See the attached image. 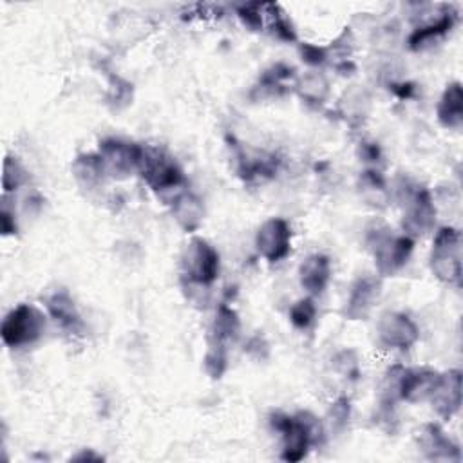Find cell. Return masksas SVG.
Instances as JSON below:
<instances>
[{
	"label": "cell",
	"mask_w": 463,
	"mask_h": 463,
	"mask_svg": "<svg viewBox=\"0 0 463 463\" xmlns=\"http://www.w3.org/2000/svg\"><path fill=\"white\" fill-rule=\"evenodd\" d=\"M271 427L282 438V454L280 458L289 463L304 459L313 445H317L322 436V425L317 416L304 411L295 416L284 412H273L269 418Z\"/></svg>",
	"instance_id": "6da1fadb"
},
{
	"label": "cell",
	"mask_w": 463,
	"mask_h": 463,
	"mask_svg": "<svg viewBox=\"0 0 463 463\" xmlns=\"http://www.w3.org/2000/svg\"><path fill=\"white\" fill-rule=\"evenodd\" d=\"M365 244L374 257V266L380 275L389 277L398 273L414 250V239L403 235H394L383 224H374L367 230Z\"/></svg>",
	"instance_id": "7a4b0ae2"
},
{
	"label": "cell",
	"mask_w": 463,
	"mask_h": 463,
	"mask_svg": "<svg viewBox=\"0 0 463 463\" xmlns=\"http://www.w3.org/2000/svg\"><path fill=\"white\" fill-rule=\"evenodd\" d=\"M398 199L403 206L402 226L405 235L414 239L430 232L436 222V206L430 192L425 186L403 181L398 186Z\"/></svg>",
	"instance_id": "3957f363"
},
{
	"label": "cell",
	"mask_w": 463,
	"mask_h": 463,
	"mask_svg": "<svg viewBox=\"0 0 463 463\" xmlns=\"http://www.w3.org/2000/svg\"><path fill=\"white\" fill-rule=\"evenodd\" d=\"M45 324V315L38 307L31 304H18L2 320V342L13 349L31 345L42 338Z\"/></svg>",
	"instance_id": "277c9868"
},
{
	"label": "cell",
	"mask_w": 463,
	"mask_h": 463,
	"mask_svg": "<svg viewBox=\"0 0 463 463\" xmlns=\"http://www.w3.org/2000/svg\"><path fill=\"white\" fill-rule=\"evenodd\" d=\"M430 271L445 284L461 280V233L452 226L436 232L430 250Z\"/></svg>",
	"instance_id": "5b68a950"
},
{
	"label": "cell",
	"mask_w": 463,
	"mask_h": 463,
	"mask_svg": "<svg viewBox=\"0 0 463 463\" xmlns=\"http://www.w3.org/2000/svg\"><path fill=\"white\" fill-rule=\"evenodd\" d=\"M219 251L204 239L194 237L183 253V277L195 286H210L219 277Z\"/></svg>",
	"instance_id": "8992f818"
},
{
	"label": "cell",
	"mask_w": 463,
	"mask_h": 463,
	"mask_svg": "<svg viewBox=\"0 0 463 463\" xmlns=\"http://www.w3.org/2000/svg\"><path fill=\"white\" fill-rule=\"evenodd\" d=\"M137 174L154 192H170L184 184V175L179 165L163 150L143 146V157Z\"/></svg>",
	"instance_id": "52a82bcc"
},
{
	"label": "cell",
	"mask_w": 463,
	"mask_h": 463,
	"mask_svg": "<svg viewBox=\"0 0 463 463\" xmlns=\"http://www.w3.org/2000/svg\"><path fill=\"white\" fill-rule=\"evenodd\" d=\"M96 154L99 156L105 174L109 177L123 179L139 170L143 146L137 143L109 137L99 143V148Z\"/></svg>",
	"instance_id": "ba28073f"
},
{
	"label": "cell",
	"mask_w": 463,
	"mask_h": 463,
	"mask_svg": "<svg viewBox=\"0 0 463 463\" xmlns=\"http://www.w3.org/2000/svg\"><path fill=\"white\" fill-rule=\"evenodd\" d=\"M255 248L268 262H279L291 251V228L280 217L266 219L255 235Z\"/></svg>",
	"instance_id": "9c48e42d"
},
{
	"label": "cell",
	"mask_w": 463,
	"mask_h": 463,
	"mask_svg": "<svg viewBox=\"0 0 463 463\" xmlns=\"http://www.w3.org/2000/svg\"><path fill=\"white\" fill-rule=\"evenodd\" d=\"M376 335L378 342L391 349H409L420 338L418 326L411 320V317L398 311H387L378 318Z\"/></svg>",
	"instance_id": "30bf717a"
},
{
	"label": "cell",
	"mask_w": 463,
	"mask_h": 463,
	"mask_svg": "<svg viewBox=\"0 0 463 463\" xmlns=\"http://www.w3.org/2000/svg\"><path fill=\"white\" fill-rule=\"evenodd\" d=\"M380 280L371 277V275H364L358 277L351 289H349V297L344 307V315L349 320H364L371 315L374 304L380 298Z\"/></svg>",
	"instance_id": "8fae6325"
},
{
	"label": "cell",
	"mask_w": 463,
	"mask_h": 463,
	"mask_svg": "<svg viewBox=\"0 0 463 463\" xmlns=\"http://www.w3.org/2000/svg\"><path fill=\"white\" fill-rule=\"evenodd\" d=\"M429 400L439 418L450 420L461 407V371L450 369L447 373H439L438 383Z\"/></svg>",
	"instance_id": "7c38bea8"
},
{
	"label": "cell",
	"mask_w": 463,
	"mask_h": 463,
	"mask_svg": "<svg viewBox=\"0 0 463 463\" xmlns=\"http://www.w3.org/2000/svg\"><path fill=\"white\" fill-rule=\"evenodd\" d=\"M438 378H439V373L429 367H414V369L403 367L398 382V400L409 402V403L429 400L438 383Z\"/></svg>",
	"instance_id": "4fadbf2b"
},
{
	"label": "cell",
	"mask_w": 463,
	"mask_h": 463,
	"mask_svg": "<svg viewBox=\"0 0 463 463\" xmlns=\"http://www.w3.org/2000/svg\"><path fill=\"white\" fill-rule=\"evenodd\" d=\"M454 25L456 13L450 9V5H445V11H441L434 20H429L423 25L412 29V33L407 38V45L411 51H423L427 47H432L434 43L443 40Z\"/></svg>",
	"instance_id": "5bb4252c"
},
{
	"label": "cell",
	"mask_w": 463,
	"mask_h": 463,
	"mask_svg": "<svg viewBox=\"0 0 463 463\" xmlns=\"http://www.w3.org/2000/svg\"><path fill=\"white\" fill-rule=\"evenodd\" d=\"M418 443L425 458L430 461H459L461 459L459 447L436 423L423 425L418 436Z\"/></svg>",
	"instance_id": "9a60e30c"
},
{
	"label": "cell",
	"mask_w": 463,
	"mask_h": 463,
	"mask_svg": "<svg viewBox=\"0 0 463 463\" xmlns=\"http://www.w3.org/2000/svg\"><path fill=\"white\" fill-rule=\"evenodd\" d=\"M45 307L49 317L67 333L71 335H81L85 326L83 320L76 309V304L72 297L65 289H58L52 295L47 297Z\"/></svg>",
	"instance_id": "2e32d148"
},
{
	"label": "cell",
	"mask_w": 463,
	"mask_h": 463,
	"mask_svg": "<svg viewBox=\"0 0 463 463\" xmlns=\"http://www.w3.org/2000/svg\"><path fill=\"white\" fill-rule=\"evenodd\" d=\"M298 280L309 297L320 295L331 280L329 257L322 255V253H313V255L306 257L298 268Z\"/></svg>",
	"instance_id": "e0dca14e"
},
{
	"label": "cell",
	"mask_w": 463,
	"mask_h": 463,
	"mask_svg": "<svg viewBox=\"0 0 463 463\" xmlns=\"http://www.w3.org/2000/svg\"><path fill=\"white\" fill-rule=\"evenodd\" d=\"M438 121L443 128L459 130L463 125V89L459 81H452L445 87L438 107H436Z\"/></svg>",
	"instance_id": "ac0fdd59"
},
{
	"label": "cell",
	"mask_w": 463,
	"mask_h": 463,
	"mask_svg": "<svg viewBox=\"0 0 463 463\" xmlns=\"http://www.w3.org/2000/svg\"><path fill=\"white\" fill-rule=\"evenodd\" d=\"M172 215L184 232L194 233L204 219L203 201L192 192H181L172 199Z\"/></svg>",
	"instance_id": "d6986e66"
},
{
	"label": "cell",
	"mask_w": 463,
	"mask_h": 463,
	"mask_svg": "<svg viewBox=\"0 0 463 463\" xmlns=\"http://www.w3.org/2000/svg\"><path fill=\"white\" fill-rule=\"evenodd\" d=\"M72 175L85 190H94L103 183L105 168L98 154H81L72 161Z\"/></svg>",
	"instance_id": "ffe728a7"
},
{
	"label": "cell",
	"mask_w": 463,
	"mask_h": 463,
	"mask_svg": "<svg viewBox=\"0 0 463 463\" xmlns=\"http://www.w3.org/2000/svg\"><path fill=\"white\" fill-rule=\"evenodd\" d=\"M241 333V320L239 315L226 304H221L215 311V318L210 329V338L217 340L224 345L235 342Z\"/></svg>",
	"instance_id": "44dd1931"
},
{
	"label": "cell",
	"mask_w": 463,
	"mask_h": 463,
	"mask_svg": "<svg viewBox=\"0 0 463 463\" xmlns=\"http://www.w3.org/2000/svg\"><path fill=\"white\" fill-rule=\"evenodd\" d=\"M358 186H360L362 197L365 199V203L369 206H373V208H385L387 206L391 194H389L387 184H385L383 177L380 175V172L365 170L360 175Z\"/></svg>",
	"instance_id": "7402d4cb"
},
{
	"label": "cell",
	"mask_w": 463,
	"mask_h": 463,
	"mask_svg": "<svg viewBox=\"0 0 463 463\" xmlns=\"http://www.w3.org/2000/svg\"><path fill=\"white\" fill-rule=\"evenodd\" d=\"M297 92L306 103L320 105L326 101L329 94V81L322 72L311 71L297 81Z\"/></svg>",
	"instance_id": "603a6c76"
},
{
	"label": "cell",
	"mask_w": 463,
	"mask_h": 463,
	"mask_svg": "<svg viewBox=\"0 0 463 463\" xmlns=\"http://www.w3.org/2000/svg\"><path fill=\"white\" fill-rule=\"evenodd\" d=\"M228 367V345L208 338V349L204 354V371L212 378H221Z\"/></svg>",
	"instance_id": "cb8c5ba5"
},
{
	"label": "cell",
	"mask_w": 463,
	"mask_h": 463,
	"mask_svg": "<svg viewBox=\"0 0 463 463\" xmlns=\"http://www.w3.org/2000/svg\"><path fill=\"white\" fill-rule=\"evenodd\" d=\"M317 318V306L313 297H304L289 307V322L297 329H307Z\"/></svg>",
	"instance_id": "d4e9b609"
},
{
	"label": "cell",
	"mask_w": 463,
	"mask_h": 463,
	"mask_svg": "<svg viewBox=\"0 0 463 463\" xmlns=\"http://www.w3.org/2000/svg\"><path fill=\"white\" fill-rule=\"evenodd\" d=\"M25 181H27V172L22 166V163L16 157L7 156L4 161V175H2L4 194H9V192L20 188Z\"/></svg>",
	"instance_id": "484cf974"
},
{
	"label": "cell",
	"mask_w": 463,
	"mask_h": 463,
	"mask_svg": "<svg viewBox=\"0 0 463 463\" xmlns=\"http://www.w3.org/2000/svg\"><path fill=\"white\" fill-rule=\"evenodd\" d=\"M349 416H351V402H349V398H345V396L336 398L331 403V409H329V423H331V427L335 430L345 429V425L349 421Z\"/></svg>",
	"instance_id": "4316f807"
},
{
	"label": "cell",
	"mask_w": 463,
	"mask_h": 463,
	"mask_svg": "<svg viewBox=\"0 0 463 463\" xmlns=\"http://www.w3.org/2000/svg\"><path fill=\"white\" fill-rule=\"evenodd\" d=\"M241 22L251 31L262 29L264 24V4H248L237 11Z\"/></svg>",
	"instance_id": "83f0119b"
},
{
	"label": "cell",
	"mask_w": 463,
	"mask_h": 463,
	"mask_svg": "<svg viewBox=\"0 0 463 463\" xmlns=\"http://www.w3.org/2000/svg\"><path fill=\"white\" fill-rule=\"evenodd\" d=\"M298 52L302 56V61L307 63L309 67H318L322 65L329 56H327V49L313 45V43H300Z\"/></svg>",
	"instance_id": "f1b7e54d"
},
{
	"label": "cell",
	"mask_w": 463,
	"mask_h": 463,
	"mask_svg": "<svg viewBox=\"0 0 463 463\" xmlns=\"http://www.w3.org/2000/svg\"><path fill=\"white\" fill-rule=\"evenodd\" d=\"M0 224H2V233L11 235L16 232V222H14V213L7 208V203L2 201V213H0Z\"/></svg>",
	"instance_id": "f546056e"
},
{
	"label": "cell",
	"mask_w": 463,
	"mask_h": 463,
	"mask_svg": "<svg viewBox=\"0 0 463 463\" xmlns=\"http://www.w3.org/2000/svg\"><path fill=\"white\" fill-rule=\"evenodd\" d=\"M362 156L365 161H378L380 157V150L374 143H364L362 145Z\"/></svg>",
	"instance_id": "4dcf8cb0"
},
{
	"label": "cell",
	"mask_w": 463,
	"mask_h": 463,
	"mask_svg": "<svg viewBox=\"0 0 463 463\" xmlns=\"http://www.w3.org/2000/svg\"><path fill=\"white\" fill-rule=\"evenodd\" d=\"M74 459H101V456H96V454H87V452H83V454H78V456H74Z\"/></svg>",
	"instance_id": "1f68e13d"
}]
</instances>
